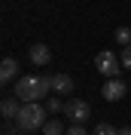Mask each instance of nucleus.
Here are the masks:
<instances>
[{
    "label": "nucleus",
    "instance_id": "obj_1",
    "mask_svg": "<svg viewBox=\"0 0 131 135\" xmlns=\"http://www.w3.org/2000/svg\"><path fill=\"white\" fill-rule=\"evenodd\" d=\"M52 92V77H18L15 83V98L21 104H31V101H43Z\"/></svg>",
    "mask_w": 131,
    "mask_h": 135
},
{
    "label": "nucleus",
    "instance_id": "obj_2",
    "mask_svg": "<svg viewBox=\"0 0 131 135\" xmlns=\"http://www.w3.org/2000/svg\"><path fill=\"white\" fill-rule=\"evenodd\" d=\"M18 129L21 132H34V129H43V123H46V108H43L40 101H31V104H21V110H18Z\"/></svg>",
    "mask_w": 131,
    "mask_h": 135
},
{
    "label": "nucleus",
    "instance_id": "obj_3",
    "mask_svg": "<svg viewBox=\"0 0 131 135\" xmlns=\"http://www.w3.org/2000/svg\"><path fill=\"white\" fill-rule=\"evenodd\" d=\"M64 117L70 120V123H76V126H85V120L91 117L89 101H82V98H67V101H64Z\"/></svg>",
    "mask_w": 131,
    "mask_h": 135
},
{
    "label": "nucleus",
    "instance_id": "obj_4",
    "mask_svg": "<svg viewBox=\"0 0 131 135\" xmlns=\"http://www.w3.org/2000/svg\"><path fill=\"white\" fill-rule=\"evenodd\" d=\"M95 68H98V74H104L107 80H113V77L122 71V59H116V52L104 49V52H98V59H95Z\"/></svg>",
    "mask_w": 131,
    "mask_h": 135
},
{
    "label": "nucleus",
    "instance_id": "obj_5",
    "mask_svg": "<svg viewBox=\"0 0 131 135\" xmlns=\"http://www.w3.org/2000/svg\"><path fill=\"white\" fill-rule=\"evenodd\" d=\"M125 92H128V86H125V80H119V77L107 80V83H104V89H101V95H104L107 101H119Z\"/></svg>",
    "mask_w": 131,
    "mask_h": 135
},
{
    "label": "nucleus",
    "instance_id": "obj_6",
    "mask_svg": "<svg viewBox=\"0 0 131 135\" xmlns=\"http://www.w3.org/2000/svg\"><path fill=\"white\" fill-rule=\"evenodd\" d=\"M28 55H31V61H34L37 68H46V65L52 61V52H49V46H46V43H34Z\"/></svg>",
    "mask_w": 131,
    "mask_h": 135
},
{
    "label": "nucleus",
    "instance_id": "obj_7",
    "mask_svg": "<svg viewBox=\"0 0 131 135\" xmlns=\"http://www.w3.org/2000/svg\"><path fill=\"white\" fill-rule=\"evenodd\" d=\"M15 74H18V61L15 59H3L0 61V80H3V83L15 80Z\"/></svg>",
    "mask_w": 131,
    "mask_h": 135
},
{
    "label": "nucleus",
    "instance_id": "obj_8",
    "mask_svg": "<svg viewBox=\"0 0 131 135\" xmlns=\"http://www.w3.org/2000/svg\"><path fill=\"white\" fill-rule=\"evenodd\" d=\"M52 92H73V80H70V77L67 74H55L52 77Z\"/></svg>",
    "mask_w": 131,
    "mask_h": 135
},
{
    "label": "nucleus",
    "instance_id": "obj_9",
    "mask_svg": "<svg viewBox=\"0 0 131 135\" xmlns=\"http://www.w3.org/2000/svg\"><path fill=\"white\" fill-rule=\"evenodd\" d=\"M0 110H3V117H6V120H18V110H21V101H18V98H3Z\"/></svg>",
    "mask_w": 131,
    "mask_h": 135
},
{
    "label": "nucleus",
    "instance_id": "obj_10",
    "mask_svg": "<svg viewBox=\"0 0 131 135\" xmlns=\"http://www.w3.org/2000/svg\"><path fill=\"white\" fill-rule=\"evenodd\" d=\"M67 129H64V123L61 120H46L43 123V135H64Z\"/></svg>",
    "mask_w": 131,
    "mask_h": 135
},
{
    "label": "nucleus",
    "instance_id": "obj_11",
    "mask_svg": "<svg viewBox=\"0 0 131 135\" xmlns=\"http://www.w3.org/2000/svg\"><path fill=\"white\" fill-rule=\"evenodd\" d=\"M46 110H49V114H64V101L61 98H49L46 101Z\"/></svg>",
    "mask_w": 131,
    "mask_h": 135
},
{
    "label": "nucleus",
    "instance_id": "obj_12",
    "mask_svg": "<svg viewBox=\"0 0 131 135\" xmlns=\"http://www.w3.org/2000/svg\"><path fill=\"white\" fill-rule=\"evenodd\" d=\"M116 43L128 46V43H131V28H116Z\"/></svg>",
    "mask_w": 131,
    "mask_h": 135
},
{
    "label": "nucleus",
    "instance_id": "obj_13",
    "mask_svg": "<svg viewBox=\"0 0 131 135\" xmlns=\"http://www.w3.org/2000/svg\"><path fill=\"white\" fill-rule=\"evenodd\" d=\"M91 135H119V129H113L110 126V123H98V126H95V132Z\"/></svg>",
    "mask_w": 131,
    "mask_h": 135
},
{
    "label": "nucleus",
    "instance_id": "obj_14",
    "mask_svg": "<svg viewBox=\"0 0 131 135\" xmlns=\"http://www.w3.org/2000/svg\"><path fill=\"white\" fill-rule=\"evenodd\" d=\"M119 59H122V68H128V71H131V43H128V46H122V55H119Z\"/></svg>",
    "mask_w": 131,
    "mask_h": 135
},
{
    "label": "nucleus",
    "instance_id": "obj_15",
    "mask_svg": "<svg viewBox=\"0 0 131 135\" xmlns=\"http://www.w3.org/2000/svg\"><path fill=\"white\" fill-rule=\"evenodd\" d=\"M64 135H89V132H85V126H76V123H73V126L67 129Z\"/></svg>",
    "mask_w": 131,
    "mask_h": 135
},
{
    "label": "nucleus",
    "instance_id": "obj_16",
    "mask_svg": "<svg viewBox=\"0 0 131 135\" xmlns=\"http://www.w3.org/2000/svg\"><path fill=\"white\" fill-rule=\"evenodd\" d=\"M3 135H21V129H18V132H15V129H6Z\"/></svg>",
    "mask_w": 131,
    "mask_h": 135
},
{
    "label": "nucleus",
    "instance_id": "obj_17",
    "mask_svg": "<svg viewBox=\"0 0 131 135\" xmlns=\"http://www.w3.org/2000/svg\"><path fill=\"white\" fill-rule=\"evenodd\" d=\"M119 135H131V129H119Z\"/></svg>",
    "mask_w": 131,
    "mask_h": 135
}]
</instances>
